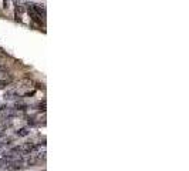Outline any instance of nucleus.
<instances>
[{
    "mask_svg": "<svg viewBox=\"0 0 189 171\" xmlns=\"http://www.w3.org/2000/svg\"><path fill=\"white\" fill-rule=\"evenodd\" d=\"M16 134H17L19 137H26V136H28V130H27V128H20Z\"/></svg>",
    "mask_w": 189,
    "mask_h": 171,
    "instance_id": "2",
    "label": "nucleus"
},
{
    "mask_svg": "<svg viewBox=\"0 0 189 171\" xmlns=\"http://www.w3.org/2000/svg\"><path fill=\"white\" fill-rule=\"evenodd\" d=\"M7 84H9V83H7L6 80H0V88H4Z\"/></svg>",
    "mask_w": 189,
    "mask_h": 171,
    "instance_id": "3",
    "label": "nucleus"
},
{
    "mask_svg": "<svg viewBox=\"0 0 189 171\" xmlns=\"http://www.w3.org/2000/svg\"><path fill=\"white\" fill-rule=\"evenodd\" d=\"M16 110H20V111H26V110L28 109L27 104H24V103H16V106H14Z\"/></svg>",
    "mask_w": 189,
    "mask_h": 171,
    "instance_id": "1",
    "label": "nucleus"
},
{
    "mask_svg": "<svg viewBox=\"0 0 189 171\" xmlns=\"http://www.w3.org/2000/svg\"><path fill=\"white\" fill-rule=\"evenodd\" d=\"M20 151H22V147H14L12 150V152H20Z\"/></svg>",
    "mask_w": 189,
    "mask_h": 171,
    "instance_id": "4",
    "label": "nucleus"
},
{
    "mask_svg": "<svg viewBox=\"0 0 189 171\" xmlns=\"http://www.w3.org/2000/svg\"><path fill=\"white\" fill-rule=\"evenodd\" d=\"M0 72H7V68H6V67H2V66H0Z\"/></svg>",
    "mask_w": 189,
    "mask_h": 171,
    "instance_id": "5",
    "label": "nucleus"
}]
</instances>
